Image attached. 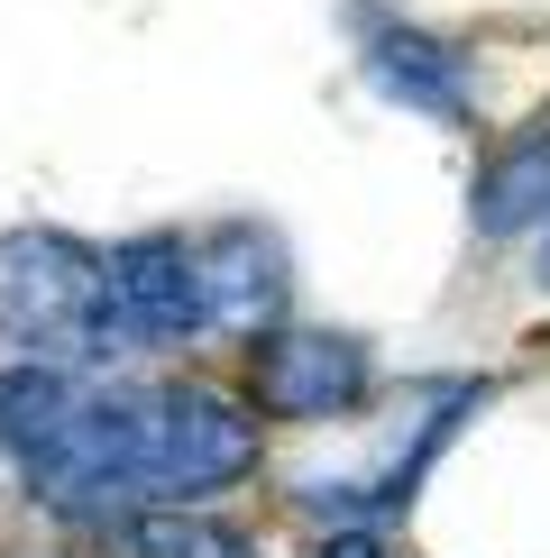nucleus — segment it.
I'll return each mask as SVG.
<instances>
[{"mask_svg": "<svg viewBox=\"0 0 550 558\" xmlns=\"http://www.w3.org/2000/svg\"><path fill=\"white\" fill-rule=\"evenodd\" d=\"M0 339L46 366H92L120 348L110 266L74 229H10L0 239Z\"/></svg>", "mask_w": 550, "mask_h": 558, "instance_id": "f257e3e1", "label": "nucleus"}, {"mask_svg": "<svg viewBox=\"0 0 550 558\" xmlns=\"http://www.w3.org/2000/svg\"><path fill=\"white\" fill-rule=\"evenodd\" d=\"M138 468H147V504H212L220 485L258 468V412L229 403L212 385H147L138 393Z\"/></svg>", "mask_w": 550, "mask_h": 558, "instance_id": "f03ea898", "label": "nucleus"}, {"mask_svg": "<svg viewBox=\"0 0 550 558\" xmlns=\"http://www.w3.org/2000/svg\"><path fill=\"white\" fill-rule=\"evenodd\" d=\"M28 485L64 522H138L147 513V468H138V393H92L74 403L46 449L28 458Z\"/></svg>", "mask_w": 550, "mask_h": 558, "instance_id": "7ed1b4c3", "label": "nucleus"}, {"mask_svg": "<svg viewBox=\"0 0 550 558\" xmlns=\"http://www.w3.org/2000/svg\"><path fill=\"white\" fill-rule=\"evenodd\" d=\"M101 266H110V312H120V339L175 348V339L212 330V312H202V257H193V239L147 229V239H120Z\"/></svg>", "mask_w": 550, "mask_h": 558, "instance_id": "20e7f679", "label": "nucleus"}, {"mask_svg": "<svg viewBox=\"0 0 550 558\" xmlns=\"http://www.w3.org/2000/svg\"><path fill=\"white\" fill-rule=\"evenodd\" d=\"M367 393V339L349 330H266L258 348V403L275 422H339Z\"/></svg>", "mask_w": 550, "mask_h": 558, "instance_id": "39448f33", "label": "nucleus"}, {"mask_svg": "<svg viewBox=\"0 0 550 558\" xmlns=\"http://www.w3.org/2000/svg\"><path fill=\"white\" fill-rule=\"evenodd\" d=\"M193 257H202V312H212V330L266 339L275 312H285V247H275L266 229L229 220V229H212V239L193 247Z\"/></svg>", "mask_w": 550, "mask_h": 558, "instance_id": "423d86ee", "label": "nucleus"}, {"mask_svg": "<svg viewBox=\"0 0 550 558\" xmlns=\"http://www.w3.org/2000/svg\"><path fill=\"white\" fill-rule=\"evenodd\" d=\"M367 74H376L385 101L431 110V120H458V110H468V74H458V56H450L441 37H422V28H376V37H367Z\"/></svg>", "mask_w": 550, "mask_h": 558, "instance_id": "0eeeda50", "label": "nucleus"}, {"mask_svg": "<svg viewBox=\"0 0 550 558\" xmlns=\"http://www.w3.org/2000/svg\"><path fill=\"white\" fill-rule=\"evenodd\" d=\"M74 403H83V385H74V366H46V357H19V366H0V449L28 468V458L56 439L64 422H74Z\"/></svg>", "mask_w": 550, "mask_h": 558, "instance_id": "6e6552de", "label": "nucleus"}, {"mask_svg": "<svg viewBox=\"0 0 550 558\" xmlns=\"http://www.w3.org/2000/svg\"><path fill=\"white\" fill-rule=\"evenodd\" d=\"M468 211H477V229H487V239H514V229L550 220V129L514 137V147L477 174V202H468Z\"/></svg>", "mask_w": 550, "mask_h": 558, "instance_id": "1a4fd4ad", "label": "nucleus"}, {"mask_svg": "<svg viewBox=\"0 0 550 558\" xmlns=\"http://www.w3.org/2000/svg\"><path fill=\"white\" fill-rule=\"evenodd\" d=\"M129 541H138V558H258L229 522H202V513H156V522H138Z\"/></svg>", "mask_w": 550, "mask_h": 558, "instance_id": "9d476101", "label": "nucleus"}, {"mask_svg": "<svg viewBox=\"0 0 550 558\" xmlns=\"http://www.w3.org/2000/svg\"><path fill=\"white\" fill-rule=\"evenodd\" d=\"M321 558H385V541H376V531H339V541L321 549Z\"/></svg>", "mask_w": 550, "mask_h": 558, "instance_id": "9b49d317", "label": "nucleus"}, {"mask_svg": "<svg viewBox=\"0 0 550 558\" xmlns=\"http://www.w3.org/2000/svg\"><path fill=\"white\" fill-rule=\"evenodd\" d=\"M541 284H550V229H541Z\"/></svg>", "mask_w": 550, "mask_h": 558, "instance_id": "f8f14e48", "label": "nucleus"}]
</instances>
